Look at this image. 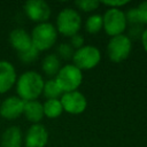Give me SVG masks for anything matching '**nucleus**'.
Masks as SVG:
<instances>
[{"label": "nucleus", "mask_w": 147, "mask_h": 147, "mask_svg": "<svg viewBox=\"0 0 147 147\" xmlns=\"http://www.w3.org/2000/svg\"><path fill=\"white\" fill-rule=\"evenodd\" d=\"M44 78L41 74L34 70H26L21 74L15 84V90L17 96L23 101H32L38 100V98L42 94L44 88Z\"/></svg>", "instance_id": "nucleus-1"}, {"label": "nucleus", "mask_w": 147, "mask_h": 147, "mask_svg": "<svg viewBox=\"0 0 147 147\" xmlns=\"http://www.w3.org/2000/svg\"><path fill=\"white\" fill-rule=\"evenodd\" d=\"M30 36L32 40V46L39 52H45L55 46L59 33L54 24L45 22L36 24Z\"/></svg>", "instance_id": "nucleus-2"}, {"label": "nucleus", "mask_w": 147, "mask_h": 147, "mask_svg": "<svg viewBox=\"0 0 147 147\" xmlns=\"http://www.w3.org/2000/svg\"><path fill=\"white\" fill-rule=\"evenodd\" d=\"M82 16L75 8H63L56 16L55 28L57 33L64 37H72L79 33L82 28Z\"/></svg>", "instance_id": "nucleus-3"}, {"label": "nucleus", "mask_w": 147, "mask_h": 147, "mask_svg": "<svg viewBox=\"0 0 147 147\" xmlns=\"http://www.w3.org/2000/svg\"><path fill=\"white\" fill-rule=\"evenodd\" d=\"M54 79L63 93L78 91L83 83V71L72 63H67L61 67Z\"/></svg>", "instance_id": "nucleus-4"}, {"label": "nucleus", "mask_w": 147, "mask_h": 147, "mask_svg": "<svg viewBox=\"0 0 147 147\" xmlns=\"http://www.w3.org/2000/svg\"><path fill=\"white\" fill-rule=\"evenodd\" d=\"M132 52V40L126 34L111 37L107 44V56L114 63L125 61Z\"/></svg>", "instance_id": "nucleus-5"}, {"label": "nucleus", "mask_w": 147, "mask_h": 147, "mask_svg": "<svg viewBox=\"0 0 147 147\" xmlns=\"http://www.w3.org/2000/svg\"><path fill=\"white\" fill-rule=\"evenodd\" d=\"M103 20V29L106 34L111 37L124 34V31L127 28L125 11L116 8H107L105 14L102 15Z\"/></svg>", "instance_id": "nucleus-6"}, {"label": "nucleus", "mask_w": 147, "mask_h": 147, "mask_svg": "<svg viewBox=\"0 0 147 147\" xmlns=\"http://www.w3.org/2000/svg\"><path fill=\"white\" fill-rule=\"evenodd\" d=\"M72 64L78 69L91 70L94 69L101 61V52L94 45H84L82 48L76 49L72 56Z\"/></svg>", "instance_id": "nucleus-7"}, {"label": "nucleus", "mask_w": 147, "mask_h": 147, "mask_svg": "<svg viewBox=\"0 0 147 147\" xmlns=\"http://www.w3.org/2000/svg\"><path fill=\"white\" fill-rule=\"evenodd\" d=\"M23 10H24L26 17L37 24L48 22L49 17L52 15L51 6L44 0L26 1L23 6Z\"/></svg>", "instance_id": "nucleus-8"}, {"label": "nucleus", "mask_w": 147, "mask_h": 147, "mask_svg": "<svg viewBox=\"0 0 147 147\" xmlns=\"http://www.w3.org/2000/svg\"><path fill=\"white\" fill-rule=\"evenodd\" d=\"M60 101L63 111L70 115H80L87 108V99L79 91L63 93L62 96L60 98Z\"/></svg>", "instance_id": "nucleus-9"}, {"label": "nucleus", "mask_w": 147, "mask_h": 147, "mask_svg": "<svg viewBox=\"0 0 147 147\" xmlns=\"http://www.w3.org/2000/svg\"><path fill=\"white\" fill-rule=\"evenodd\" d=\"M49 140V133L46 129V126L41 123L32 124L24 138L23 142L25 147H46Z\"/></svg>", "instance_id": "nucleus-10"}, {"label": "nucleus", "mask_w": 147, "mask_h": 147, "mask_svg": "<svg viewBox=\"0 0 147 147\" xmlns=\"http://www.w3.org/2000/svg\"><path fill=\"white\" fill-rule=\"evenodd\" d=\"M25 101L17 95H9L0 102V116L7 121L17 119L23 115Z\"/></svg>", "instance_id": "nucleus-11"}, {"label": "nucleus", "mask_w": 147, "mask_h": 147, "mask_svg": "<svg viewBox=\"0 0 147 147\" xmlns=\"http://www.w3.org/2000/svg\"><path fill=\"white\" fill-rule=\"evenodd\" d=\"M17 74L14 64L7 60H0V94L9 92L16 84Z\"/></svg>", "instance_id": "nucleus-12"}, {"label": "nucleus", "mask_w": 147, "mask_h": 147, "mask_svg": "<svg viewBox=\"0 0 147 147\" xmlns=\"http://www.w3.org/2000/svg\"><path fill=\"white\" fill-rule=\"evenodd\" d=\"M8 39H9L10 46L17 52V54L29 49L32 46V40H31L30 33L22 28L13 29L9 33Z\"/></svg>", "instance_id": "nucleus-13"}, {"label": "nucleus", "mask_w": 147, "mask_h": 147, "mask_svg": "<svg viewBox=\"0 0 147 147\" xmlns=\"http://www.w3.org/2000/svg\"><path fill=\"white\" fill-rule=\"evenodd\" d=\"M23 133L18 125L7 127L0 137V147H22Z\"/></svg>", "instance_id": "nucleus-14"}, {"label": "nucleus", "mask_w": 147, "mask_h": 147, "mask_svg": "<svg viewBox=\"0 0 147 147\" xmlns=\"http://www.w3.org/2000/svg\"><path fill=\"white\" fill-rule=\"evenodd\" d=\"M23 115L25 118L31 122L32 124H38L41 122L44 116V108L42 103L39 100H32V101H25L24 105V111Z\"/></svg>", "instance_id": "nucleus-15"}, {"label": "nucleus", "mask_w": 147, "mask_h": 147, "mask_svg": "<svg viewBox=\"0 0 147 147\" xmlns=\"http://www.w3.org/2000/svg\"><path fill=\"white\" fill-rule=\"evenodd\" d=\"M61 67H62L61 60L55 53L46 54L41 60V70L49 78H54L60 71Z\"/></svg>", "instance_id": "nucleus-16"}, {"label": "nucleus", "mask_w": 147, "mask_h": 147, "mask_svg": "<svg viewBox=\"0 0 147 147\" xmlns=\"http://www.w3.org/2000/svg\"><path fill=\"white\" fill-rule=\"evenodd\" d=\"M42 108H44V116L51 119L57 118L64 113L60 99H47L42 103Z\"/></svg>", "instance_id": "nucleus-17"}, {"label": "nucleus", "mask_w": 147, "mask_h": 147, "mask_svg": "<svg viewBox=\"0 0 147 147\" xmlns=\"http://www.w3.org/2000/svg\"><path fill=\"white\" fill-rule=\"evenodd\" d=\"M85 31L90 34H96L103 29V20L102 15L100 14H92L90 15L84 24Z\"/></svg>", "instance_id": "nucleus-18"}, {"label": "nucleus", "mask_w": 147, "mask_h": 147, "mask_svg": "<svg viewBox=\"0 0 147 147\" xmlns=\"http://www.w3.org/2000/svg\"><path fill=\"white\" fill-rule=\"evenodd\" d=\"M63 92L56 84L54 78H49L44 83V88H42V95L47 99H60L62 96Z\"/></svg>", "instance_id": "nucleus-19"}, {"label": "nucleus", "mask_w": 147, "mask_h": 147, "mask_svg": "<svg viewBox=\"0 0 147 147\" xmlns=\"http://www.w3.org/2000/svg\"><path fill=\"white\" fill-rule=\"evenodd\" d=\"M75 49L71 47V45L69 42H60L56 46V55L59 56L60 60H64V61H69L72 60Z\"/></svg>", "instance_id": "nucleus-20"}, {"label": "nucleus", "mask_w": 147, "mask_h": 147, "mask_svg": "<svg viewBox=\"0 0 147 147\" xmlns=\"http://www.w3.org/2000/svg\"><path fill=\"white\" fill-rule=\"evenodd\" d=\"M39 51L36 49L33 46H31L29 49L22 52V53H18L17 56H18V60L22 62V63H25V64H31L33 62L37 61L38 56H39Z\"/></svg>", "instance_id": "nucleus-21"}, {"label": "nucleus", "mask_w": 147, "mask_h": 147, "mask_svg": "<svg viewBox=\"0 0 147 147\" xmlns=\"http://www.w3.org/2000/svg\"><path fill=\"white\" fill-rule=\"evenodd\" d=\"M75 6L84 13H92L100 7V1H98V0H77V1H75Z\"/></svg>", "instance_id": "nucleus-22"}, {"label": "nucleus", "mask_w": 147, "mask_h": 147, "mask_svg": "<svg viewBox=\"0 0 147 147\" xmlns=\"http://www.w3.org/2000/svg\"><path fill=\"white\" fill-rule=\"evenodd\" d=\"M125 17H126L127 26H129V25H138V24H141L136 7H131V8H129V9L125 11ZM141 25H142V24H141Z\"/></svg>", "instance_id": "nucleus-23"}, {"label": "nucleus", "mask_w": 147, "mask_h": 147, "mask_svg": "<svg viewBox=\"0 0 147 147\" xmlns=\"http://www.w3.org/2000/svg\"><path fill=\"white\" fill-rule=\"evenodd\" d=\"M127 37L131 39V40H138L141 38L142 36V32L145 30L144 25L141 24H138V25H129L127 28Z\"/></svg>", "instance_id": "nucleus-24"}, {"label": "nucleus", "mask_w": 147, "mask_h": 147, "mask_svg": "<svg viewBox=\"0 0 147 147\" xmlns=\"http://www.w3.org/2000/svg\"><path fill=\"white\" fill-rule=\"evenodd\" d=\"M140 22L142 25H147V1L140 2L138 6H136Z\"/></svg>", "instance_id": "nucleus-25"}, {"label": "nucleus", "mask_w": 147, "mask_h": 147, "mask_svg": "<svg viewBox=\"0 0 147 147\" xmlns=\"http://www.w3.org/2000/svg\"><path fill=\"white\" fill-rule=\"evenodd\" d=\"M69 44L71 45V47H72L75 51H76V49H79V48H82V47L85 45V38H84L83 34L77 33V34L70 37Z\"/></svg>", "instance_id": "nucleus-26"}, {"label": "nucleus", "mask_w": 147, "mask_h": 147, "mask_svg": "<svg viewBox=\"0 0 147 147\" xmlns=\"http://www.w3.org/2000/svg\"><path fill=\"white\" fill-rule=\"evenodd\" d=\"M130 1L127 0H121V1H117V0H110V1H100V5H103L106 6L107 8H116V9H122V7H125L126 5H129Z\"/></svg>", "instance_id": "nucleus-27"}, {"label": "nucleus", "mask_w": 147, "mask_h": 147, "mask_svg": "<svg viewBox=\"0 0 147 147\" xmlns=\"http://www.w3.org/2000/svg\"><path fill=\"white\" fill-rule=\"evenodd\" d=\"M140 41H141V44H142V47H144L145 52L147 53V28H145V30H144V32H142V36H141V38H140Z\"/></svg>", "instance_id": "nucleus-28"}]
</instances>
